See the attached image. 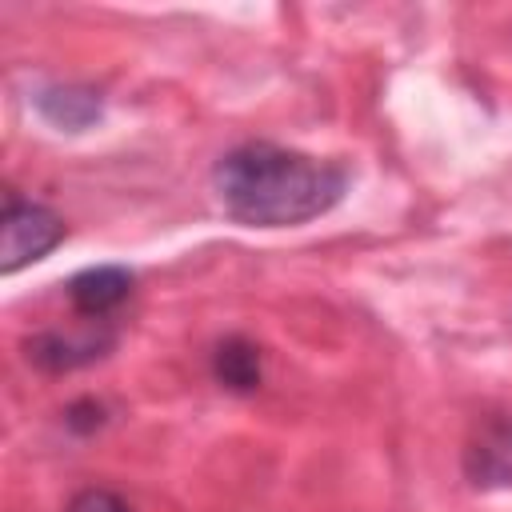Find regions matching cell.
<instances>
[{"instance_id":"6da1fadb","label":"cell","mask_w":512,"mask_h":512,"mask_svg":"<svg viewBox=\"0 0 512 512\" xmlns=\"http://www.w3.org/2000/svg\"><path fill=\"white\" fill-rule=\"evenodd\" d=\"M340 160L308 156L284 144L248 140L228 148L212 168L220 208L244 228H296L332 212L348 192Z\"/></svg>"},{"instance_id":"7a4b0ae2","label":"cell","mask_w":512,"mask_h":512,"mask_svg":"<svg viewBox=\"0 0 512 512\" xmlns=\"http://www.w3.org/2000/svg\"><path fill=\"white\" fill-rule=\"evenodd\" d=\"M4 240H0V272L16 276L20 268L44 260L52 248L64 244L68 224L40 200H28L20 192H4V216H0Z\"/></svg>"},{"instance_id":"3957f363","label":"cell","mask_w":512,"mask_h":512,"mask_svg":"<svg viewBox=\"0 0 512 512\" xmlns=\"http://www.w3.org/2000/svg\"><path fill=\"white\" fill-rule=\"evenodd\" d=\"M112 348H116V332L104 320H92L88 328H76V332L48 328V332H36L24 340L28 364H36L40 372H52V376L88 368V364L104 360Z\"/></svg>"},{"instance_id":"277c9868","label":"cell","mask_w":512,"mask_h":512,"mask_svg":"<svg viewBox=\"0 0 512 512\" xmlns=\"http://www.w3.org/2000/svg\"><path fill=\"white\" fill-rule=\"evenodd\" d=\"M464 476L472 488H512V416H488L464 444Z\"/></svg>"},{"instance_id":"5b68a950","label":"cell","mask_w":512,"mask_h":512,"mask_svg":"<svg viewBox=\"0 0 512 512\" xmlns=\"http://www.w3.org/2000/svg\"><path fill=\"white\" fill-rule=\"evenodd\" d=\"M136 288V276L124 268V264H96V268H84L68 280V304L76 316L84 320H104L112 316Z\"/></svg>"},{"instance_id":"8992f818","label":"cell","mask_w":512,"mask_h":512,"mask_svg":"<svg viewBox=\"0 0 512 512\" xmlns=\"http://www.w3.org/2000/svg\"><path fill=\"white\" fill-rule=\"evenodd\" d=\"M32 104L56 132H88L104 116V96L88 84H44Z\"/></svg>"},{"instance_id":"52a82bcc","label":"cell","mask_w":512,"mask_h":512,"mask_svg":"<svg viewBox=\"0 0 512 512\" xmlns=\"http://www.w3.org/2000/svg\"><path fill=\"white\" fill-rule=\"evenodd\" d=\"M212 376L224 392H236V396H248L264 384V352L256 340L248 336H224L216 348H212Z\"/></svg>"},{"instance_id":"ba28073f","label":"cell","mask_w":512,"mask_h":512,"mask_svg":"<svg viewBox=\"0 0 512 512\" xmlns=\"http://www.w3.org/2000/svg\"><path fill=\"white\" fill-rule=\"evenodd\" d=\"M64 512H132V504L112 488H80Z\"/></svg>"},{"instance_id":"9c48e42d","label":"cell","mask_w":512,"mask_h":512,"mask_svg":"<svg viewBox=\"0 0 512 512\" xmlns=\"http://www.w3.org/2000/svg\"><path fill=\"white\" fill-rule=\"evenodd\" d=\"M64 424H68L72 432H96V428L104 424V404H96V400H76V404H68Z\"/></svg>"}]
</instances>
